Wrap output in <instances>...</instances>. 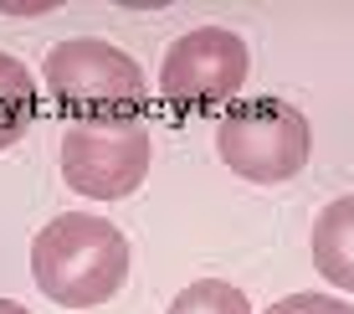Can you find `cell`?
<instances>
[{
	"mask_svg": "<svg viewBox=\"0 0 354 314\" xmlns=\"http://www.w3.org/2000/svg\"><path fill=\"white\" fill-rule=\"evenodd\" d=\"M252 52L226 26H195L185 31L160 62V88L175 108H221L247 88Z\"/></svg>",
	"mask_w": 354,
	"mask_h": 314,
	"instance_id": "5b68a950",
	"label": "cell"
},
{
	"mask_svg": "<svg viewBox=\"0 0 354 314\" xmlns=\"http://www.w3.org/2000/svg\"><path fill=\"white\" fill-rule=\"evenodd\" d=\"M46 93L67 108L72 119H139L149 82L144 67L133 62L124 46L103 42V36H72L57 42L41 62Z\"/></svg>",
	"mask_w": 354,
	"mask_h": 314,
	"instance_id": "7a4b0ae2",
	"label": "cell"
},
{
	"mask_svg": "<svg viewBox=\"0 0 354 314\" xmlns=\"http://www.w3.org/2000/svg\"><path fill=\"white\" fill-rule=\"evenodd\" d=\"M262 314H354L344 299H334V294H313V288H303V294H288V299H277V304H267Z\"/></svg>",
	"mask_w": 354,
	"mask_h": 314,
	"instance_id": "9c48e42d",
	"label": "cell"
},
{
	"mask_svg": "<svg viewBox=\"0 0 354 314\" xmlns=\"http://www.w3.org/2000/svg\"><path fill=\"white\" fill-rule=\"evenodd\" d=\"M216 150L231 175L252 180V186H283L308 165L313 129L283 98H252L226 108V119L216 124Z\"/></svg>",
	"mask_w": 354,
	"mask_h": 314,
	"instance_id": "3957f363",
	"label": "cell"
},
{
	"mask_svg": "<svg viewBox=\"0 0 354 314\" xmlns=\"http://www.w3.org/2000/svg\"><path fill=\"white\" fill-rule=\"evenodd\" d=\"M129 237L108 216L62 211L31 243V279L62 309H103L129 284Z\"/></svg>",
	"mask_w": 354,
	"mask_h": 314,
	"instance_id": "6da1fadb",
	"label": "cell"
},
{
	"mask_svg": "<svg viewBox=\"0 0 354 314\" xmlns=\"http://www.w3.org/2000/svg\"><path fill=\"white\" fill-rule=\"evenodd\" d=\"M313 268L324 273V284L354 294V191L328 201L313 222Z\"/></svg>",
	"mask_w": 354,
	"mask_h": 314,
	"instance_id": "8992f818",
	"label": "cell"
},
{
	"mask_svg": "<svg viewBox=\"0 0 354 314\" xmlns=\"http://www.w3.org/2000/svg\"><path fill=\"white\" fill-rule=\"evenodd\" d=\"M0 314H31L26 304H16V299H0Z\"/></svg>",
	"mask_w": 354,
	"mask_h": 314,
	"instance_id": "30bf717a",
	"label": "cell"
},
{
	"mask_svg": "<svg viewBox=\"0 0 354 314\" xmlns=\"http://www.w3.org/2000/svg\"><path fill=\"white\" fill-rule=\"evenodd\" d=\"M165 314H252V304H247V294H241L236 284H226V279H195L190 288L175 294V304Z\"/></svg>",
	"mask_w": 354,
	"mask_h": 314,
	"instance_id": "ba28073f",
	"label": "cell"
},
{
	"mask_svg": "<svg viewBox=\"0 0 354 314\" xmlns=\"http://www.w3.org/2000/svg\"><path fill=\"white\" fill-rule=\"evenodd\" d=\"M36 114H41V93H36L31 67L21 57L0 52V150H16L31 134Z\"/></svg>",
	"mask_w": 354,
	"mask_h": 314,
	"instance_id": "52a82bcc",
	"label": "cell"
},
{
	"mask_svg": "<svg viewBox=\"0 0 354 314\" xmlns=\"http://www.w3.org/2000/svg\"><path fill=\"white\" fill-rule=\"evenodd\" d=\"M149 175V129L139 119H82L62 134V180L77 196L124 201Z\"/></svg>",
	"mask_w": 354,
	"mask_h": 314,
	"instance_id": "277c9868",
	"label": "cell"
}]
</instances>
